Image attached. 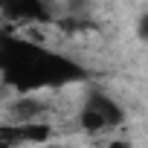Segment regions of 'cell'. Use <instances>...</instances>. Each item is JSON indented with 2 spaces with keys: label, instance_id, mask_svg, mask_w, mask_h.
I'll list each match as a JSON object with an SVG mask.
<instances>
[{
  "label": "cell",
  "instance_id": "1",
  "mask_svg": "<svg viewBox=\"0 0 148 148\" xmlns=\"http://www.w3.org/2000/svg\"><path fill=\"white\" fill-rule=\"evenodd\" d=\"M90 79V70L38 38L0 32V82L15 96H38L44 90L79 84Z\"/></svg>",
  "mask_w": 148,
  "mask_h": 148
},
{
  "label": "cell",
  "instance_id": "2",
  "mask_svg": "<svg viewBox=\"0 0 148 148\" xmlns=\"http://www.w3.org/2000/svg\"><path fill=\"white\" fill-rule=\"evenodd\" d=\"M79 128L84 134H108L125 122V108L102 87H90L84 93V102L76 116Z\"/></svg>",
  "mask_w": 148,
  "mask_h": 148
},
{
  "label": "cell",
  "instance_id": "3",
  "mask_svg": "<svg viewBox=\"0 0 148 148\" xmlns=\"http://www.w3.org/2000/svg\"><path fill=\"white\" fill-rule=\"evenodd\" d=\"M52 139V125L44 122H6L0 125V148H26Z\"/></svg>",
  "mask_w": 148,
  "mask_h": 148
},
{
  "label": "cell",
  "instance_id": "4",
  "mask_svg": "<svg viewBox=\"0 0 148 148\" xmlns=\"http://www.w3.org/2000/svg\"><path fill=\"white\" fill-rule=\"evenodd\" d=\"M0 15L15 26H32V23H49L55 12L44 0H3Z\"/></svg>",
  "mask_w": 148,
  "mask_h": 148
},
{
  "label": "cell",
  "instance_id": "5",
  "mask_svg": "<svg viewBox=\"0 0 148 148\" xmlns=\"http://www.w3.org/2000/svg\"><path fill=\"white\" fill-rule=\"evenodd\" d=\"M49 105L41 96H15L9 102V122H44Z\"/></svg>",
  "mask_w": 148,
  "mask_h": 148
},
{
  "label": "cell",
  "instance_id": "6",
  "mask_svg": "<svg viewBox=\"0 0 148 148\" xmlns=\"http://www.w3.org/2000/svg\"><path fill=\"white\" fill-rule=\"evenodd\" d=\"M64 9L70 12V18H84L93 9V0H61Z\"/></svg>",
  "mask_w": 148,
  "mask_h": 148
},
{
  "label": "cell",
  "instance_id": "7",
  "mask_svg": "<svg viewBox=\"0 0 148 148\" xmlns=\"http://www.w3.org/2000/svg\"><path fill=\"white\" fill-rule=\"evenodd\" d=\"M136 38H139L142 44H148V9L136 18Z\"/></svg>",
  "mask_w": 148,
  "mask_h": 148
}]
</instances>
